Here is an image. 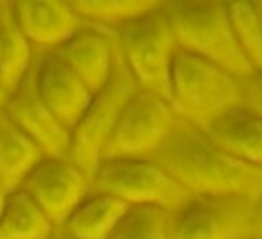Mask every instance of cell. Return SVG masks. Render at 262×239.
Instances as JSON below:
<instances>
[{
    "instance_id": "1",
    "label": "cell",
    "mask_w": 262,
    "mask_h": 239,
    "mask_svg": "<svg viewBox=\"0 0 262 239\" xmlns=\"http://www.w3.org/2000/svg\"><path fill=\"white\" fill-rule=\"evenodd\" d=\"M151 157L192 196H262V168L237 159L178 118Z\"/></svg>"
},
{
    "instance_id": "2",
    "label": "cell",
    "mask_w": 262,
    "mask_h": 239,
    "mask_svg": "<svg viewBox=\"0 0 262 239\" xmlns=\"http://www.w3.org/2000/svg\"><path fill=\"white\" fill-rule=\"evenodd\" d=\"M242 102L239 78L211 61L178 51L168 86V104L178 121L205 131Z\"/></svg>"
},
{
    "instance_id": "3",
    "label": "cell",
    "mask_w": 262,
    "mask_h": 239,
    "mask_svg": "<svg viewBox=\"0 0 262 239\" xmlns=\"http://www.w3.org/2000/svg\"><path fill=\"white\" fill-rule=\"evenodd\" d=\"M164 8L180 51L211 61L239 80L254 74L235 43L225 4L182 0L164 2Z\"/></svg>"
},
{
    "instance_id": "4",
    "label": "cell",
    "mask_w": 262,
    "mask_h": 239,
    "mask_svg": "<svg viewBox=\"0 0 262 239\" xmlns=\"http://www.w3.org/2000/svg\"><path fill=\"white\" fill-rule=\"evenodd\" d=\"M117 47L139 90L168 100L174 59L180 51L164 2L115 31Z\"/></svg>"
},
{
    "instance_id": "5",
    "label": "cell",
    "mask_w": 262,
    "mask_h": 239,
    "mask_svg": "<svg viewBox=\"0 0 262 239\" xmlns=\"http://www.w3.org/2000/svg\"><path fill=\"white\" fill-rule=\"evenodd\" d=\"M90 186L129 206H158L168 212L178 210L192 196L154 157L102 159Z\"/></svg>"
},
{
    "instance_id": "6",
    "label": "cell",
    "mask_w": 262,
    "mask_h": 239,
    "mask_svg": "<svg viewBox=\"0 0 262 239\" xmlns=\"http://www.w3.org/2000/svg\"><path fill=\"white\" fill-rule=\"evenodd\" d=\"M135 90H137L135 80L125 67L117 47V61H115L111 80L106 82V86H102L98 92L92 94L90 104L86 106L84 114L74 125L70 135L68 157L78 168H82L90 178L102 159V149L108 141V135L123 106L127 104V100Z\"/></svg>"
},
{
    "instance_id": "7",
    "label": "cell",
    "mask_w": 262,
    "mask_h": 239,
    "mask_svg": "<svg viewBox=\"0 0 262 239\" xmlns=\"http://www.w3.org/2000/svg\"><path fill=\"white\" fill-rule=\"evenodd\" d=\"M174 123L176 116L166 98L137 88L108 135L102 159L151 157L172 131Z\"/></svg>"
},
{
    "instance_id": "8",
    "label": "cell",
    "mask_w": 262,
    "mask_h": 239,
    "mask_svg": "<svg viewBox=\"0 0 262 239\" xmlns=\"http://www.w3.org/2000/svg\"><path fill=\"white\" fill-rule=\"evenodd\" d=\"M254 202L244 196H190L170 214V239H248Z\"/></svg>"
},
{
    "instance_id": "9",
    "label": "cell",
    "mask_w": 262,
    "mask_h": 239,
    "mask_svg": "<svg viewBox=\"0 0 262 239\" xmlns=\"http://www.w3.org/2000/svg\"><path fill=\"white\" fill-rule=\"evenodd\" d=\"M18 190L29 194L55 227H61L92 186L90 176L68 155H45L23 180Z\"/></svg>"
},
{
    "instance_id": "10",
    "label": "cell",
    "mask_w": 262,
    "mask_h": 239,
    "mask_svg": "<svg viewBox=\"0 0 262 239\" xmlns=\"http://www.w3.org/2000/svg\"><path fill=\"white\" fill-rule=\"evenodd\" d=\"M4 112L18 129H23L43 149L45 155H53V157L68 155L72 131L63 123H59V118L49 110V106L39 96L35 84V63L29 69V74L23 78V82L10 94H6Z\"/></svg>"
},
{
    "instance_id": "11",
    "label": "cell",
    "mask_w": 262,
    "mask_h": 239,
    "mask_svg": "<svg viewBox=\"0 0 262 239\" xmlns=\"http://www.w3.org/2000/svg\"><path fill=\"white\" fill-rule=\"evenodd\" d=\"M53 51L94 94L106 86L113 76L117 61V37L115 31L84 22L66 43Z\"/></svg>"
},
{
    "instance_id": "12",
    "label": "cell",
    "mask_w": 262,
    "mask_h": 239,
    "mask_svg": "<svg viewBox=\"0 0 262 239\" xmlns=\"http://www.w3.org/2000/svg\"><path fill=\"white\" fill-rule=\"evenodd\" d=\"M35 84L49 110L72 131L92 100V92L86 84L55 51H43L37 55Z\"/></svg>"
},
{
    "instance_id": "13",
    "label": "cell",
    "mask_w": 262,
    "mask_h": 239,
    "mask_svg": "<svg viewBox=\"0 0 262 239\" xmlns=\"http://www.w3.org/2000/svg\"><path fill=\"white\" fill-rule=\"evenodd\" d=\"M12 12L27 41L39 53L57 49L84 25L72 4L66 2L20 0L12 2Z\"/></svg>"
},
{
    "instance_id": "14",
    "label": "cell",
    "mask_w": 262,
    "mask_h": 239,
    "mask_svg": "<svg viewBox=\"0 0 262 239\" xmlns=\"http://www.w3.org/2000/svg\"><path fill=\"white\" fill-rule=\"evenodd\" d=\"M205 133L225 151L237 159L262 168V116L248 110L246 106H235L215 123H211Z\"/></svg>"
},
{
    "instance_id": "15",
    "label": "cell",
    "mask_w": 262,
    "mask_h": 239,
    "mask_svg": "<svg viewBox=\"0 0 262 239\" xmlns=\"http://www.w3.org/2000/svg\"><path fill=\"white\" fill-rule=\"evenodd\" d=\"M45 157L43 149L18 129L8 114L0 112V186L6 192L18 190L31 170Z\"/></svg>"
},
{
    "instance_id": "16",
    "label": "cell",
    "mask_w": 262,
    "mask_h": 239,
    "mask_svg": "<svg viewBox=\"0 0 262 239\" xmlns=\"http://www.w3.org/2000/svg\"><path fill=\"white\" fill-rule=\"evenodd\" d=\"M127 208L129 204L123 200L90 190L61 225V229L74 239H108Z\"/></svg>"
},
{
    "instance_id": "17",
    "label": "cell",
    "mask_w": 262,
    "mask_h": 239,
    "mask_svg": "<svg viewBox=\"0 0 262 239\" xmlns=\"http://www.w3.org/2000/svg\"><path fill=\"white\" fill-rule=\"evenodd\" d=\"M35 49L20 31L12 2H0V88L10 94L35 63Z\"/></svg>"
},
{
    "instance_id": "18",
    "label": "cell",
    "mask_w": 262,
    "mask_h": 239,
    "mask_svg": "<svg viewBox=\"0 0 262 239\" xmlns=\"http://www.w3.org/2000/svg\"><path fill=\"white\" fill-rule=\"evenodd\" d=\"M57 227L23 190L8 192L0 217V239H51Z\"/></svg>"
},
{
    "instance_id": "19",
    "label": "cell",
    "mask_w": 262,
    "mask_h": 239,
    "mask_svg": "<svg viewBox=\"0 0 262 239\" xmlns=\"http://www.w3.org/2000/svg\"><path fill=\"white\" fill-rule=\"evenodd\" d=\"M158 2H127V0H82L72 8L86 22L106 31H117L129 20L149 12Z\"/></svg>"
},
{
    "instance_id": "20",
    "label": "cell",
    "mask_w": 262,
    "mask_h": 239,
    "mask_svg": "<svg viewBox=\"0 0 262 239\" xmlns=\"http://www.w3.org/2000/svg\"><path fill=\"white\" fill-rule=\"evenodd\" d=\"M235 43L254 74L262 71V25L252 2L225 4Z\"/></svg>"
},
{
    "instance_id": "21",
    "label": "cell",
    "mask_w": 262,
    "mask_h": 239,
    "mask_svg": "<svg viewBox=\"0 0 262 239\" xmlns=\"http://www.w3.org/2000/svg\"><path fill=\"white\" fill-rule=\"evenodd\" d=\"M170 214L158 206H129L108 239H170Z\"/></svg>"
},
{
    "instance_id": "22",
    "label": "cell",
    "mask_w": 262,
    "mask_h": 239,
    "mask_svg": "<svg viewBox=\"0 0 262 239\" xmlns=\"http://www.w3.org/2000/svg\"><path fill=\"white\" fill-rule=\"evenodd\" d=\"M242 90H244L242 106L262 116V71L252 74L246 80H242Z\"/></svg>"
},
{
    "instance_id": "23",
    "label": "cell",
    "mask_w": 262,
    "mask_h": 239,
    "mask_svg": "<svg viewBox=\"0 0 262 239\" xmlns=\"http://www.w3.org/2000/svg\"><path fill=\"white\" fill-rule=\"evenodd\" d=\"M254 235H262V196L254 202Z\"/></svg>"
},
{
    "instance_id": "24",
    "label": "cell",
    "mask_w": 262,
    "mask_h": 239,
    "mask_svg": "<svg viewBox=\"0 0 262 239\" xmlns=\"http://www.w3.org/2000/svg\"><path fill=\"white\" fill-rule=\"evenodd\" d=\"M51 239H74V237H72V235H68V233H66V231L61 229V227H57V229L53 231Z\"/></svg>"
},
{
    "instance_id": "25",
    "label": "cell",
    "mask_w": 262,
    "mask_h": 239,
    "mask_svg": "<svg viewBox=\"0 0 262 239\" xmlns=\"http://www.w3.org/2000/svg\"><path fill=\"white\" fill-rule=\"evenodd\" d=\"M6 198H8V192L0 186V217H2V210H4V206H6Z\"/></svg>"
},
{
    "instance_id": "26",
    "label": "cell",
    "mask_w": 262,
    "mask_h": 239,
    "mask_svg": "<svg viewBox=\"0 0 262 239\" xmlns=\"http://www.w3.org/2000/svg\"><path fill=\"white\" fill-rule=\"evenodd\" d=\"M252 4H254V10H256V14L260 18V25H262V0L260 2H252Z\"/></svg>"
},
{
    "instance_id": "27",
    "label": "cell",
    "mask_w": 262,
    "mask_h": 239,
    "mask_svg": "<svg viewBox=\"0 0 262 239\" xmlns=\"http://www.w3.org/2000/svg\"><path fill=\"white\" fill-rule=\"evenodd\" d=\"M4 102H6V92L0 88V112L4 110Z\"/></svg>"
},
{
    "instance_id": "28",
    "label": "cell",
    "mask_w": 262,
    "mask_h": 239,
    "mask_svg": "<svg viewBox=\"0 0 262 239\" xmlns=\"http://www.w3.org/2000/svg\"><path fill=\"white\" fill-rule=\"evenodd\" d=\"M248 239H262V235H252V237H248Z\"/></svg>"
}]
</instances>
